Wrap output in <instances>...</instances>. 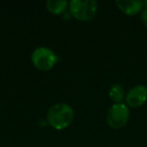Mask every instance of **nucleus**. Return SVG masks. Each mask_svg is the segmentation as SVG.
<instances>
[{
    "label": "nucleus",
    "mask_w": 147,
    "mask_h": 147,
    "mask_svg": "<svg viewBox=\"0 0 147 147\" xmlns=\"http://www.w3.org/2000/svg\"><path fill=\"white\" fill-rule=\"evenodd\" d=\"M75 117L74 109L65 103H57L49 109L47 120L55 130H63L71 124Z\"/></svg>",
    "instance_id": "nucleus-1"
},
{
    "label": "nucleus",
    "mask_w": 147,
    "mask_h": 147,
    "mask_svg": "<svg viewBox=\"0 0 147 147\" xmlns=\"http://www.w3.org/2000/svg\"><path fill=\"white\" fill-rule=\"evenodd\" d=\"M69 9L76 19L87 21L96 16L98 3L95 0H71L69 2Z\"/></svg>",
    "instance_id": "nucleus-2"
},
{
    "label": "nucleus",
    "mask_w": 147,
    "mask_h": 147,
    "mask_svg": "<svg viewBox=\"0 0 147 147\" xmlns=\"http://www.w3.org/2000/svg\"><path fill=\"white\" fill-rule=\"evenodd\" d=\"M57 53L47 47H37L31 53V61L36 69L40 71H49L57 63Z\"/></svg>",
    "instance_id": "nucleus-3"
},
{
    "label": "nucleus",
    "mask_w": 147,
    "mask_h": 147,
    "mask_svg": "<svg viewBox=\"0 0 147 147\" xmlns=\"http://www.w3.org/2000/svg\"><path fill=\"white\" fill-rule=\"evenodd\" d=\"M130 111L124 103H115L110 107L107 113V123L113 129H120L127 124Z\"/></svg>",
    "instance_id": "nucleus-4"
},
{
    "label": "nucleus",
    "mask_w": 147,
    "mask_h": 147,
    "mask_svg": "<svg viewBox=\"0 0 147 147\" xmlns=\"http://www.w3.org/2000/svg\"><path fill=\"white\" fill-rule=\"evenodd\" d=\"M126 105L131 108H138L147 101V87L137 85L130 89L125 96Z\"/></svg>",
    "instance_id": "nucleus-5"
},
{
    "label": "nucleus",
    "mask_w": 147,
    "mask_h": 147,
    "mask_svg": "<svg viewBox=\"0 0 147 147\" xmlns=\"http://www.w3.org/2000/svg\"><path fill=\"white\" fill-rule=\"evenodd\" d=\"M116 5L127 15H135L143 9V1L140 0H116Z\"/></svg>",
    "instance_id": "nucleus-6"
},
{
    "label": "nucleus",
    "mask_w": 147,
    "mask_h": 147,
    "mask_svg": "<svg viewBox=\"0 0 147 147\" xmlns=\"http://www.w3.org/2000/svg\"><path fill=\"white\" fill-rule=\"evenodd\" d=\"M47 9L53 14H61L69 6V2L65 0H49L45 2Z\"/></svg>",
    "instance_id": "nucleus-7"
},
{
    "label": "nucleus",
    "mask_w": 147,
    "mask_h": 147,
    "mask_svg": "<svg viewBox=\"0 0 147 147\" xmlns=\"http://www.w3.org/2000/svg\"><path fill=\"white\" fill-rule=\"evenodd\" d=\"M125 96L126 94H125L124 87L118 83L113 84L109 89V97L115 103H122V101L125 99Z\"/></svg>",
    "instance_id": "nucleus-8"
},
{
    "label": "nucleus",
    "mask_w": 147,
    "mask_h": 147,
    "mask_svg": "<svg viewBox=\"0 0 147 147\" xmlns=\"http://www.w3.org/2000/svg\"><path fill=\"white\" fill-rule=\"evenodd\" d=\"M141 20H142L143 24L147 28V8H144L141 12Z\"/></svg>",
    "instance_id": "nucleus-9"
}]
</instances>
